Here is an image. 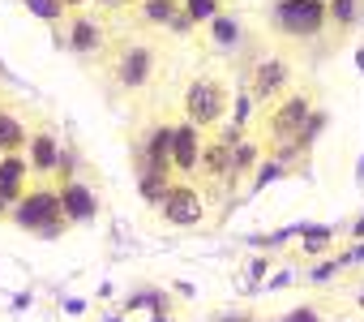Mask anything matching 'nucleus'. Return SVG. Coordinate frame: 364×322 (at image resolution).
Listing matches in <instances>:
<instances>
[{
  "label": "nucleus",
  "instance_id": "nucleus-9",
  "mask_svg": "<svg viewBox=\"0 0 364 322\" xmlns=\"http://www.w3.org/2000/svg\"><path fill=\"white\" fill-rule=\"evenodd\" d=\"M202 146H206V129H202V125H193L189 116H180V120H176V142H171V164H176V177H198Z\"/></svg>",
  "mask_w": 364,
  "mask_h": 322
},
{
  "label": "nucleus",
  "instance_id": "nucleus-12",
  "mask_svg": "<svg viewBox=\"0 0 364 322\" xmlns=\"http://www.w3.org/2000/svg\"><path fill=\"white\" fill-rule=\"evenodd\" d=\"M31 177H35V168H31V159H26V150H14V155H0V198H5L9 207L31 189Z\"/></svg>",
  "mask_w": 364,
  "mask_h": 322
},
{
  "label": "nucleus",
  "instance_id": "nucleus-3",
  "mask_svg": "<svg viewBox=\"0 0 364 322\" xmlns=\"http://www.w3.org/2000/svg\"><path fill=\"white\" fill-rule=\"evenodd\" d=\"M228 108H232V90L223 73H198L189 78L185 95H180V116H189L202 129H215L228 116Z\"/></svg>",
  "mask_w": 364,
  "mask_h": 322
},
{
  "label": "nucleus",
  "instance_id": "nucleus-4",
  "mask_svg": "<svg viewBox=\"0 0 364 322\" xmlns=\"http://www.w3.org/2000/svg\"><path fill=\"white\" fill-rule=\"evenodd\" d=\"M309 116H313V90H309V86H296V90H287L279 103L262 108V137H266V146L300 142Z\"/></svg>",
  "mask_w": 364,
  "mask_h": 322
},
{
  "label": "nucleus",
  "instance_id": "nucleus-23",
  "mask_svg": "<svg viewBox=\"0 0 364 322\" xmlns=\"http://www.w3.org/2000/svg\"><path fill=\"white\" fill-rule=\"evenodd\" d=\"M0 155H5V150H0Z\"/></svg>",
  "mask_w": 364,
  "mask_h": 322
},
{
  "label": "nucleus",
  "instance_id": "nucleus-8",
  "mask_svg": "<svg viewBox=\"0 0 364 322\" xmlns=\"http://www.w3.org/2000/svg\"><path fill=\"white\" fill-rule=\"evenodd\" d=\"M65 48L73 52V56H82V61H95V56H103V48L112 43V31H107V22H103V14H90V9H77V14H69V22H65Z\"/></svg>",
  "mask_w": 364,
  "mask_h": 322
},
{
  "label": "nucleus",
  "instance_id": "nucleus-5",
  "mask_svg": "<svg viewBox=\"0 0 364 322\" xmlns=\"http://www.w3.org/2000/svg\"><path fill=\"white\" fill-rule=\"evenodd\" d=\"M9 219L26 232H56L69 224L65 215V202H60V185H31L14 207H9Z\"/></svg>",
  "mask_w": 364,
  "mask_h": 322
},
{
  "label": "nucleus",
  "instance_id": "nucleus-15",
  "mask_svg": "<svg viewBox=\"0 0 364 322\" xmlns=\"http://www.w3.org/2000/svg\"><path fill=\"white\" fill-rule=\"evenodd\" d=\"M60 202H65L69 224H86V219L99 215V198H95V189L82 185V181H65V185H60Z\"/></svg>",
  "mask_w": 364,
  "mask_h": 322
},
{
  "label": "nucleus",
  "instance_id": "nucleus-20",
  "mask_svg": "<svg viewBox=\"0 0 364 322\" xmlns=\"http://www.w3.org/2000/svg\"><path fill=\"white\" fill-rule=\"evenodd\" d=\"M283 322H321V313H317L313 305H300V309H291Z\"/></svg>",
  "mask_w": 364,
  "mask_h": 322
},
{
  "label": "nucleus",
  "instance_id": "nucleus-13",
  "mask_svg": "<svg viewBox=\"0 0 364 322\" xmlns=\"http://www.w3.org/2000/svg\"><path fill=\"white\" fill-rule=\"evenodd\" d=\"M360 14H364V0H330V31H326V43H330V48L347 43V35L360 26Z\"/></svg>",
  "mask_w": 364,
  "mask_h": 322
},
{
  "label": "nucleus",
  "instance_id": "nucleus-16",
  "mask_svg": "<svg viewBox=\"0 0 364 322\" xmlns=\"http://www.w3.org/2000/svg\"><path fill=\"white\" fill-rule=\"evenodd\" d=\"M26 142H31V125L22 120V112L0 103V150L14 155V150H26Z\"/></svg>",
  "mask_w": 364,
  "mask_h": 322
},
{
  "label": "nucleus",
  "instance_id": "nucleus-17",
  "mask_svg": "<svg viewBox=\"0 0 364 322\" xmlns=\"http://www.w3.org/2000/svg\"><path fill=\"white\" fill-rule=\"evenodd\" d=\"M206 35H210L219 48H236V43H240V22L228 18V14H215V18L206 22Z\"/></svg>",
  "mask_w": 364,
  "mask_h": 322
},
{
  "label": "nucleus",
  "instance_id": "nucleus-22",
  "mask_svg": "<svg viewBox=\"0 0 364 322\" xmlns=\"http://www.w3.org/2000/svg\"><path fill=\"white\" fill-rule=\"evenodd\" d=\"M355 305H360V309H364V288H360V301H355Z\"/></svg>",
  "mask_w": 364,
  "mask_h": 322
},
{
  "label": "nucleus",
  "instance_id": "nucleus-11",
  "mask_svg": "<svg viewBox=\"0 0 364 322\" xmlns=\"http://www.w3.org/2000/svg\"><path fill=\"white\" fill-rule=\"evenodd\" d=\"M185 14L180 0H133L129 5V18L141 26V31H171L176 35V22Z\"/></svg>",
  "mask_w": 364,
  "mask_h": 322
},
{
  "label": "nucleus",
  "instance_id": "nucleus-7",
  "mask_svg": "<svg viewBox=\"0 0 364 322\" xmlns=\"http://www.w3.org/2000/svg\"><path fill=\"white\" fill-rule=\"evenodd\" d=\"M154 211H159V219L171 224V228H198V224L206 219V194H202L189 177H185V181H171L167 194H163V202H159Z\"/></svg>",
  "mask_w": 364,
  "mask_h": 322
},
{
  "label": "nucleus",
  "instance_id": "nucleus-14",
  "mask_svg": "<svg viewBox=\"0 0 364 322\" xmlns=\"http://www.w3.org/2000/svg\"><path fill=\"white\" fill-rule=\"evenodd\" d=\"M262 150H266V137L262 133H245L240 142H236V150H232V189L245 181V177H253L257 172V164H262Z\"/></svg>",
  "mask_w": 364,
  "mask_h": 322
},
{
  "label": "nucleus",
  "instance_id": "nucleus-18",
  "mask_svg": "<svg viewBox=\"0 0 364 322\" xmlns=\"http://www.w3.org/2000/svg\"><path fill=\"white\" fill-rule=\"evenodd\" d=\"M26 14H35L39 22H52V26H65L69 22V9H65V0H22Z\"/></svg>",
  "mask_w": 364,
  "mask_h": 322
},
{
  "label": "nucleus",
  "instance_id": "nucleus-2",
  "mask_svg": "<svg viewBox=\"0 0 364 322\" xmlns=\"http://www.w3.org/2000/svg\"><path fill=\"white\" fill-rule=\"evenodd\" d=\"M326 31H330V0H279L270 14V35L291 48L326 39Z\"/></svg>",
  "mask_w": 364,
  "mask_h": 322
},
{
  "label": "nucleus",
  "instance_id": "nucleus-10",
  "mask_svg": "<svg viewBox=\"0 0 364 322\" xmlns=\"http://www.w3.org/2000/svg\"><path fill=\"white\" fill-rule=\"evenodd\" d=\"M26 159H31L35 177H39V181H48V177H56V172H60V164H65V146H60V137H56L48 125H31Z\"/></svg>",
  "mask_w": 364,
  "mask_h": 322
},
{
  "label": "nucleus",
  "instance_id": "nucleus-6",
  "mask_svg": "<svg viewBox=\"0 0 364 322\" xmlns=\"http://www.w3.org/2000/svg\"><path fill=\"white\" fill-rule=\"evenodd\" d=\"M287 90H296V65H291L287 56L270 52V56H262V61L249 69V103L270 108V103H279Z\"/></svg>",
  "mask_w": 364,
  "mask_h": 322
},
{
  "label": "nucleus",
  "instance_id": "nucleus-21",
  "mask_svg": "<svg viewBox=\"0 0 364 322\" xmlns=\"http://www.w3.org/2000/svg\"><path fill=\"white\" fill-rule=\"evenodd\" d=\"M90 5H95V0H65V9H69V14H77V9H90Z\"/></svg>",
  "mask_w": 364,
  "mask_h": 322
},
{
  "label": "nucleus",
  "instance_id": "nucleus-1",
  "mask_svg": "<svg viewBox=\"0 0 364 322\" xmlns=\"http://www.w3.org/2000/svg\"><path fill=\"white\" fill-rule=\"evenodd\" d=\"M95 69L103 73V82L129 99L150 95L163 78V48L154 35H112V43L103 48V56H95Z\"/></svg>",
  "mask_w": 364,
  "mask_h": 322
},
{
  "label": "nucleus",
  "instance_id": "nucleus-19",
  "mask_svg": "<svg viewBox=\"0 0 364 322\" xmlns=\"http://www.w3.org/2000/svg\"><path fill=\"white\" fill-rule=\"evenodd\" d=\"M129 5H133V0H95V9H99L103 18H116V14H129Z\"/></svg>",
  "mask_w": 364,
  "mask_h": 322
}]
</instances>
